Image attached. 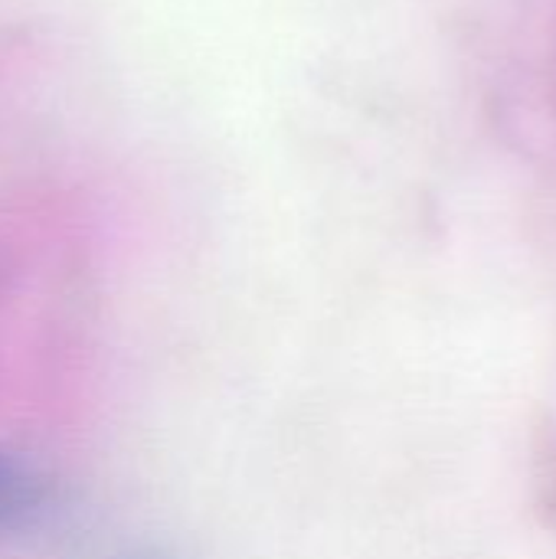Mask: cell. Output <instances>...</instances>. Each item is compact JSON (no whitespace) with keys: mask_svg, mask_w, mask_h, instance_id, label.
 <instances>
[{"mask_svg":"<svg viewBox=\"0 0 556 559\" xmlns=\"http://www.w3.org/2000/svg\"><path fill=\"white\" fill-rule=\"evenodd\" d=\"M52 504V478L26 455L0 449V540L39 531Z\"/></svg>","mask_w":556,"mask_h":559,"instance_id":"obj_1","label":"cell"},{"mask_svg":"<svg viewBox=\"0 0 556 559\" xmlns=\"http://www.w3.org/2000/svg\"><path fill=\"white\" fill-rule=\"evenodd\" d=\"M134 559H167V557H161V554H141V557H134Z\"/></svg>","mask_w":556,"mask_h":559,"instance_id":"obj_2","label":"cell"}]
</instances>
